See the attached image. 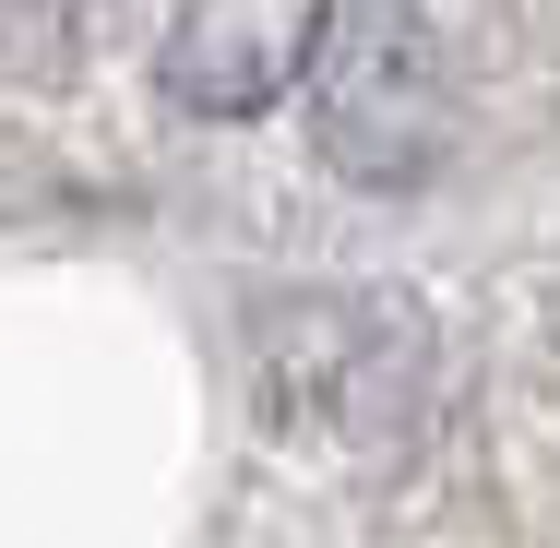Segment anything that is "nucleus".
<instances>
[{
    "mask_svg": "<svg viewBox=\"0 0 560 548\" xmlns=\"http://www.w3.org/2000/svg\"><path fill=\"white\" fill-rule=\"evenodd\" d=\"M311 131H323V167L358 191H394V179H430L453 131V72L442 36L418 0H346L311 36Z\"/></svg>",
    "mask_w": 560,
    "mask_h": 548,
    "instance_id": "nucleus-1",
    "label": "nucleus"
},
{
    "mask_svg": "<svg viewBox=\"0 0 560 548\" xmlns=\"http://www.w3.org/2000/svg\"><path fill=\"white\" fill-rule=\"evenodd\" d=\"M323 12H335V0H179V24H167V48H155L167 108H191V119H262L299 72H311Z\"/></svg>",
    "mask_w": 560,
    "mask_h": 548,
    "instance_id": "nucleus-2",
    "label": "nucleus"
}]
</instances>
